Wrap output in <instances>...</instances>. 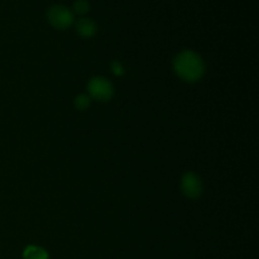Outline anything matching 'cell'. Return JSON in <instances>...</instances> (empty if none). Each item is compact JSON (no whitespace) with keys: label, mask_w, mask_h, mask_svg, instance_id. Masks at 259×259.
Instances as JSON below:
<instances>
[{"label":"cell","mask_w":259,"mask_h":259,"mask_svg":"<svg viewBox=\"0 0 259 259\" xmlns=\"http://www.w3.org/2000/svg\"><path fill=\"white\" fill-rule=\"evenodd\" d=\"M89 94L95 100L108 101L113 96L114 89L110 81H108L106 78L94 77L89 82Z\"/></svg>","instance_id":"cell-2"},{"label":"cell","mask_w":259,"mask_h":259,"mask_svg":"<svg viewBox=\"0 0 259 259\" xmlns=\"http://www.w3.org/2000/svg\"><path fill=\"white\" fill-rule=\"evenodd\" d=\"M23 257L24 259H48V253L43 248L29 245V247L25 248Z\"/></svg>","instance_id":"cell-6"},{"label":"cell","mask_w":259,"mask_h":259,"mask_svg":"<svg viewBox=\"0 0 259 259\" xmlns=\"http://www.w3.org/2000/svg\"><path fill=\"white\" fill-rule=\"evenodd\" d=\"M73 10L78 14H85L89 10V3L86 0H76L73 4Z\"/></svg>","instance_id":"cell-8"},{"label":"cell","mask_w":259,"mask_h":259,"mask_svg":"<svg viewBox=\"0 0 259 259\" xmlns=\"http://www.w3.org/2000/svg\"><path fill=\"white\" fill-rule=\"evenodd\" d=\"M175 72L186 82H196L205 72V65L201 57L192 51H184L174 61Z\"/></svg>","instance_id":"cell-1"},{"label":"cell","mask_w":259,"mask_h":259,"mask_svg":"<svg viewBox=\"0 0 259 259\" xmlns=\"http://www.w3.org/2000/svg\"><path fill=\"white\" fill-rule=\"evenodd\" d=\"M111 68H113V72L115 73L116 76L123 75L124 68H123V66H121V63L118 62V61H114L113 65H111Z\"/></svg>","instance_id":"cell-9"},{"label":"cell","mask_w":259,"mask_h":259,"mask_svg":"<svg viewBox=\"0 0 259 259\" xmlns=\"http://www.w3.org/2000/svg\"><path fill=\"white\" fill-rule=\"evenodd\" d=\"M181 189L182 192L186 195V197L197 199L202 194V182L199 179V176H196L192 172H189L182 177Z\"/></svg>","instance_id":"cell-4"},{"label":"cell","mask_w":259,"mask_h":259,"mask_svg":"<svg viewBox=\"0 0 259 259\" xmlns=\"http://www.w3.org/2000/svg\"><path fill=\"white\" fill-rule=\"evenodd\" d=\"M90 105V98L86 95H80L76 98L75 100V106L78 110H85L86 108H89Z\"/></svg>","instance_id":"cell-7"},{"label":"cell","mask_w":259,"mask_h":259,"mask_svg":"<svg viewBox=\"0 0 259 259\" xmlns=\"http://www.w3.org/2000/svg\"><path fill=\"white\" fill-rule=\"evenodd\" d=\"M48 20L51 24L57 29H65L70 27L73 22V15L70 9H67L63 5H53L48 10Z\"/></svg>","instance_id":"cell-3"},{"label":"cell","mask_w":259,"mask_h":259,"mask_svg":"<svg viewBox=\"0 0 259 259\" xmlns=\"http://www.w3.org/2000/svg\"><path fill=\"white\" fill-rule=\"evenodd\" d=\"M76 29H77V32L82 37H91V35L95 34L96 25L89 18H81L77 22V24H76Z\"/></svg>","instance_id":"cell-5"}]
</instances>
